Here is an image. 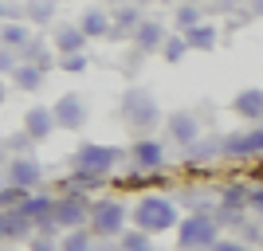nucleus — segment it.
Listing matches in <instances>:
<instances>
[{
  "label": "nucleus",
  "instance_id": "f257e3e1",
  "mask_svg": "<svg viewBox=\"0 0 263 251\" xmlns=\"http://www.w3.org/2000/svg\"><path fill=\"white\" fill-rule=\"evenodd\" d=\"M118 110H122L126 130H134L138 138H149V130L165 122V114H161V106H157V99H154L145 87H126V90H122Z\"/></svg>",
  "mask_w": 263,
  "mask_h": 251
},
{
  "label": "nucleus",
  "instance_id": "f03ea898",
  "mask_svg": "<svg viewBox=\"0 0 263 251\" xmlns=\"http://www.w3.org/2000/svg\"><path fill=\"white\" fill-rule=\"evenodd\" d=\"M134 228L145 231V236H161V231H177V224H181V212H177V204L169 197H157V192H149V197H142L138 204H134L130 212Z\"/></svg>",
  "mask_w": 263,
  "mask_h": 251
},
{
  "label": "nucleus",
  "instance_id": "7ed1b4c3",
  "mask_svg": "<svg viewBox=\"0 0 263 251\" xmlns=\"http://www.w3.org/2000/svg\"><path fill=\"white\" fill-rule=\"evenodd\" d=\"M122 161L118 145H102V142H83L71 157V169L75 177H90V181H106V173Z\"/></svg>",
  "mask_w": 263,
  "mask_h": 251
},
{
  "label": "nucleus",
  "instance_id": "20e7f679",
  "mask_svg": "<svg viewBox=\"0 0 263 251\" xmlns=\"http://www.w3.org/2000/svg\"><path fill=\"white\" fill-rule=\"evenodd\" d=\"M220 240V220L209 212H189L177 224V247L181 251H212Z\"/></svg>",
  "mask_w": 263,
  "mask_h": 251
},
{
  "label": "nucleus",
  "instance_id": "39448f33",
  "mask_svg": "<svg viewBox=\"0 0 263 251\" xmlns=\"http://www.w3.org/2000/svg\"><path fill=\"white\" fill-rule=\"evenodd\" d=\"M90 231L95 240H122L126 231V204L114 197H102L90 204Z\"/></svg>",
  "mask_w": 263,
  "mask_h": 251
},
{
  "label": "nucleus",
  "instance_id": "423d86ee",
  "mask_svg": "<svg viewBox=\"0 0 263 251\" xmlns=\"http://www.w3.org/2000/svg\"><path fill=\"white\" fill-rule=\"evenodd\" d=\"M220 153L228 161H252L263 157V126H243V130H232L220 138Z\"/></svg>",
  "mask_w": 263,
  "mask_h": 251
},
{
  "label": "nucleus",
  "instance_id": "0eeeda50",
  "mask_svg": "<svg viewBox=\"0 0 263 251\" xmlns=\"http://www.w3.org/2000/svg\"><path fill=\"white\" fill-rule=\"evenodd\" d=\"M90 204L83 192H63L55 200V228L59 231H75V228H90Z\"/></svg>",
  "mask_w": 263,
  "mask_h": 251
},
{
  "label": "nucleus",
  "instance_id": "6e6552de",
  "mask_svg": "<svg viewBox=\"0 0 263 251\" xmlns=\"http://www.w3.org/2000/svg\"><path fill=\"white\" fill-rule=\"evenodd\" d=\"M40 177H44V165L35 161L32 153H16V157H8V165H4V181H8L12 188H24V192H32V188L40 185Z\"/></svg>",
  "mask_w": 263,
  "mask_h": 251
},
{
  "label": "nucleus",
  "instance_id": "1a4fd4ad",
  "mask_svg": "<svg viewBox=\"0 0 263 251\" xmlns=\"http://www.w3.org/2000/svg\"><path fill=\"white\" fill-rule=\"evenodd\" d=\"M51 114H55V126H59V130H83V126H87V102H83V94H75V90L59 94V99L51 102Z\"/></svg>",
  "mask_w": 263,
  "mask_h": 251
},
{
  "label": "nucleus",
  "instance_id": "9d476101",
  "mask_svg": "<svg viewBox=\"0 0 263 251\" xmlns=\"http://www.w3.org/2000/svg\"><path fill=\"white\" fill-rule=\"evenodd\" d=\"M47 40H51V51L59 55V59H67V55H87V35H83V28H79V24H51V35H47Z\"/></svg>",
  "mask_w": 263,
  "mask_h": 251
},
{
  "label": "nucleus",
  "instance_id": "9b49d317",
  "mask_svg": "<svg viewBox=\"0 0 263 251\" xmlns=\"http://www.w3.org/2000/svg\"><path fill=\"white\" fill-rule=\"evenodd\" d=\"M130 161L134 169H142V173H161L165 169V142L157 138H138L130 145Z\"/></svg>",
  "mask_w": 263,
  "mask_h": 251
},
{
  "label": "nucleus",
  "instance_id": "f8f14e48",
  "mask_svg": "<svg viewBox=\"0 0 263 251\" xmlns=\"http://www.w3.org/2000/svg\"><path fill=\"white\" fill-rule=\"evenodd\" d=\"M165 126H169V138H173V142L181 145L185 153L200 142V118H197V114H189V110L169 114V118H165Z\"/></svg>",
  "mask_w": 263,
  "mask_h": 251
},
{
  "label": "nucleus",
  "instance_id": "ddd939ff",
  "mask_svg": "<svg viewBox=\"0 0 263 251\" xmlns=\"http://www.w3.org/2000/svg\"><path fill=\"white\" fill-rule=\"evenodd\" d=\"M59 130L55 126V114H51V106H28V114H24V133H28V142H47L51 133Z\"/></svg>",
  "mask_w": 263,
  "mask_h": 251
},
{
  "label": "nucleus",
  "instance_id": "4468645a",
  "mask_svg": "<svg viewBox=\"0 0 263 251\" xmlns=\"http://www.w3.org/2000/svg\"><path fill=\"white\" fill-rule=\"evenodd\" d=\"M165 40H169V32H165V24H157V20H145L138 32H134V51L138 55H161V47H165Z\"/></svg>",
  "mask_w": 263,
  "mask_h": 251
},
{
  "label": "nucleus",
  "instance_id": "2eb2a0df",
  "mask_svg": "<svg viewBox=\"0 0 263 251\" xmlns=\"http://www.w3.org/2000/svg\"><path fill=\"white\" fill-rule=\"evenodd\" d=\"M232 114L243 118L248 126H259L263 122V87H248L232 99Z\"/></svg>",
  "mask_w": 263,
  "mask_h": 251
},
{
  "label": "nucleus",
  "instance_id": "dca6fc26",
  "mask_svg": "<svg viewBox=\"0 0 263 251\" xmlns=\"http://www.w3.org/2000/svg\"><path fill=\"white\" fill-rule=\"evenodd\" d=\"M75 24L83 28L87 40H110V32H114V12H106V8H83V16H79Z\"/></svg>",
  "mask_w": 263,
  "mask_h": 251
},
{
  "label": "nucleus",
  "instance_id": "f3484780",
  "mask_svg": "<svg viewBox=\"0 0 263 251\" xmlns=\"http://www.w3.org/2000/svg\"><path fill=\"white\" fill-rule=\"evenodd\" d=\"M35 40L32 32V24H24V20H4L0 24V47H12V51H24V47Z\"/></svg>",
  "mask_w": 263,
  "mask_h": 251
},
{
  "label": "nucleus",
  "instance_id": "a211bd4d",
  "mask_svg": "<svg viewBox=\"0 0 263 251\" xmlns=\"http://www.w3.org/2000/svg\"><path fill=\"white\" fill-rule=\"evenodd\" d=\"M142 12L134 8V4H122V8H114V32H110V40H134V32L142 28Z\"/></svg>",
  "mask_w": 263,
  "mask_h": 251
},
{
  "label": "nucleus",
  "instance_id": "6ab92c4d",
  "mask_svg": "<svg viewBox=\"0 0 263 251\" xmlns=\"http://www.w3.org/2000/svg\"><path fill=\"white\" fill-rule=\"evenodd\" d=\"M181 35H185L189 51H216V44H220V32L212 24H197V28H189V32H181Z\"/></svg>",
  "mask_w": 263,
  "mask_h": 251
},
{
  "label": "nucleus",
  "instance_id": "aec40b11",
  "mask_svg": "<svg viewBox=\"0 0 263 251\" xmlns=\"http://www.w3.org/2000/svg\"><path fill=\"white\" fill-rule=\"evenodd\" d=\"M55 8H59V0H24V16L32 20V28L55 24Z\"/></svg>",
  "mask_w": 263,
  "mask_h": 251
},
{
  "label": "nucleus",
  "instance_id": "412c9836",
  "mask_svg": "<svg viewBox=\"0 0 263 251\" xmlns=\"http://www.w3.org/2000/svg\"><path fill=\"white\" fill-rule=\"evenodd\" d=\"M44 67H35V63H20L16 67V75H12V83H16V90H24V94H32V90L44 87Z\"/></svg>",
  "mask_w": 263,
  "mask_h": 251
},
{
  "label": "nucleus",
  "instance_id": "4be33fe9",
  "mask_svg": "<svg viewBox=\"0 0 263 251\" xmlns=\"http://www.w3.org/2000/svg\"><path fill=\"white\" fill-rule=\"evenodd\" d=\"M59 251H95V231L90 228H75L59 236Z\"/></svg>",
  "mask_w": 263,
  "mask_h": 251
},
{
  "label": "nucleus",
  "instance_id": "5701e85b",
  "mask_svg": "<svg viewBox=\"0 0 263 251\" xmlns=\"http://www.w3.org/2000/svg\"><path fill=\"white\" fill-rule=\"evenodd\" d=\"M28 231H32V224L20 212H0V240H20Z\"/></svg>",
  "mask_w": 263,
  "mask_h": 251
},
{
  "label": "nucleus",
  "instance_id": "b1692460",
  "mask_svg": "<svg viewBox=\"0 0 263 251\" xmlns=\"http://www.w3.org/2000/svg\"><path fill=\"white\" fill-rule=\"evenodd\" d=\"M185 55H189L185 35H181V32H169V40H165V47H161V59H165V63H181Z\"/></svg>",
  "mask_w": 263,
  "mask_h": 251
},
{
  "label": "nucleus",
  "instance_id": "393cba45",
  "mask_svg": "<svg viewBox=\"0 0 263 251\" xmlns=\"http://www.w3.org/2000/svg\"><path fill=\"white\" fill-rule=\"evenodd\" d=\"M154 236H145V231L130 228V231H122V240H118V251H154Z\"/></svg>",
  "mask_w": 263,
  "mask_h": 251
},
{
  "label": "nucleus",
  "instance_id": "a878e982",
  "mask_svg": "<svg viewBox=\"0 0 263 251\" xmlns=\"http://www.w3.org/2000/svg\"><path fill=\"white\" fill-rule=\"evenodd\" d=\"M173 24H177V32H189V28H197V24H204V20H200V8H197V4H177Z\"/></svg>",
  "mask_w": 263,
  "mask_h": 251
},
{
  "label": "nucleus",
  "instance_id": "bb28decb",
  "mask_svg": "<svg viewBox=\"0 0 263 251\" xmlns=\"http://www.w3.org/2000/svg\"><path fill=\"white\" fill-rule=\"evenodd\" d=\"M20 51H12V47H0V75H16V67H20Z\"/></svg>",
  "mask_w": 263,
  "mask_h": 251
},
{
  "label": "nucleus",
  "instance_id": "cd10ccee",
  "mask_svg": "<svg viewBox=\"0 0 263 251\" xmlns=\"http://www.w3.org/2000/svg\"><path fill=\"white\" fill-rule=\"evenodd\" d=\"M28 251H59V240H51L47 231H35L28 236Z\"/></svg>",
  "mask_w": 263,
  "mask_h": 251
},
{
  "label": "nucleus",
  "instance_id": "c85d7f7f",
  "mask_svg": "<svg viewBox=\"0 0 263 251\" xmlns=\"http://www.w3.org/2000/svg\"><path fill=\"white\" fill-rule=\"evenodd\" d=\"M87 55H67V59H59V67H63V71H71V75H79V71H87Z\"/></svg>",
  "mask_w": 263,
  "mask_h": 251
},
{
  "label": "nucleus",
  "instance_id": "c756f323",
  "mask_svg": "<svg viewBox=\"0 0 263 251\" xmlns=\"http://www.w3.org/2000/svg\"><path fill=\"white\" fill-rule=\"evenodd\" d=\"M248 212L263 216V185H248Z\"/></svg>",
  "mask_w": 263,
  "mask_h": 251
},
{
  "label": "nucleus",
  "instance_id": "7c9ffc66",
  "mask_svg": "<svg viewBox=\"0 0 263 251\" xmlns=\"http://www.w3.org/2000/svg\"><path fill=\"white\" fill-rule=\"evenodd\" d=\"M212 251H255V247H248L243 240H216V247Z\"/></svg>",
  "mask_w": 263,
  "mask_h": 251
},
{
  "label": "nucleus",
  "instance_id": "2f4dec72",
  "mask_svg": "<svg viewBox=\"0 0 263 251\" xmlns=\"http://www.w3.org/2000/svg\"><path fill=\"white\" fill-rule=\"evenodd\" d=\"M8 99V83H4V75H0V102Z\"/></svg>",
  "mask_w": 263,
  "mask_h": 251
},
{
  "label": "nucleus",
  "instance_id": "473e14b6",
  "mask_svg": "<svg viewBox=\"0 0 263 251\" xmlns=\"http://www.w3.org/2000/svg\"><path fill=\"white\" fill-rule=\"evenodd\" d=\"M4 16H12V8H8V0H0V20H4Z\"/></svg>",
  "mask_w": 263,
  "mask_h": 251
},
{
  "label": "nucleus",
  "instance_id": "72a5a7b5",
  "mask_svg": "<svg viewBox=\"0 0 263 251\" xmlns=\"http://www.w3.org/2000/svg\"><path fill=\"white\" fill-rule=\"evenodd\" d=\"M95 251H118V247H110V243H99V247H95Z\"/></svg>",
  "mask_w": 263,
  "mask_h": 251
},
{
  "label": "nucleus",
  "instance_id": "f704fd0d",
  "mask_svg": "<svg viewBox=\"0 0 263 251\" xmlns=\"http://www.w3.org/2000/svg\"><path fill=\"white\" fill-rule=\"evenodd\" d=\"M106 4H110V8H122V4H126V0H106Z\"/></svg>",
  "mask_w": 263,
  "mask_h": 251
},
{
  "label": "nucleus",
  "instance_id": "c9c22d12",
  "mask_svg": "<svg viewBox=\"0 0 263 251\" xmlns=\"http://www.w3.org/2000/svg\"><path fill=\"white\" fill-rule=\"evenodd\" d=\"M181 4H197V8H200V4H204V0H181Z\"/></svg>",
  "mask_w": 263,
  "mask_h": 251
},
{
  "label": "nucleus",
  "instance_id": "e433bc0d",
  "mask_svg": "<svg viewBox=\"0 0 263 251\" xmlns=\"http://www.w3.org/2000/svg\"><path fill=\"white\" fill-rule=\"evenodd\" d=\"M154 251H157V247H154Z\"/></svg>",
  "mask_w": 263,
  "mask_h": 251
}]
</instances>
